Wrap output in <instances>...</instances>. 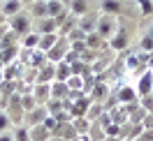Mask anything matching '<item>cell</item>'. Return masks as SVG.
Returning a JSON list of instances; mask_svg holds the SVG:
<instances>
[{
	"label": "cell",
	"instance_id": "cell-1",
	"mask_svg": "<svg viewBox=\"0 0 153 141\" xmlns=\"http://www.w3.org/2000/svg\"><path fill=\"white\" fill-rule=\"evenodd\" d=\"M116 30H118V23H116V16H109V14H100L95 21V32L100 37H105L107 42L116 35Z\"/></svg>",
	"mask_w": 153,
	"mask_h": 141
},
{
	"label": "cell",
	"instance_id": "cell-2",
	"mask_svg": "<svg viewBox=\"0 0 153 141\" xmlns=\"http://www.w3.org/2000/svg\"><path fill=\"white\" fill-rule=\"evenodd\" d=\"M7 26H10V30H12V32H16L21 39L33 32V28H30V14H28V12H19L16 16H12Z\"/></svg>",
	"mask_w": 153,
	"mask_h": 141
},
{
	"label": "cell",
	"instance_id": "cell-3",
	"mask_svg": "<svg viewBox=\"0 0 153 141\" xmlns=\"http://www.w3.org/2000/svg\"><path fill=\"white\" fill-rule=\"evenodd\" d=\"M67 51H70V42H67V37H60V35H58V44L47 51V60H49V63H53V65H58V63L65 60Z\"/></svg>",
	"mask_w": 153,
	"mask_h": 141
},
{
	"label": "cell",
	"instance_id": "cell-4",
	"mask_svg": "<svg viewBox=\"0 0 153 141\" xmlns=\"http://www.w3.org/2000/svg\"><path fill=\"white\" fill-rule=\"evenodd\" d=\"M116 100L123 104V106H130V104H139V93L134 90L132 86H121L118 93H116Z\"/></svg>",
	"mask_w": 153,
	"mask_h": 141
},
{
	"label": "cell",
	"instance_id": "cell-5",
	"mask_svg": "<svg viewBox=\"0 0 153 141\" xmlns=\"http://www.w3.org/2000/svg\"><path fill=\"white\" fill-rule=\"evenodd\" d=\"M30 95L37 100L39 106H44V104L51 100V83H35L33 90H30Z\"/></svg>",
	"mask_w": 153,
	"mask_h": 141
},
{
	"label": "cell",
	"instance_id": "cell-6",
	"mask_svg": "<svg viewBox=\"0 0 153 141\" xmlns=\"http://www.w3.org/2000/svg\"><path fill=\"white\" fill-rule=\"evenodd\" d=\"M70 86H67V81H53L51 83V100H70Z\"/></svg>",
	"mask_w": 153,
	"mask_h": 141
},
{
	"label": "cell",
	"instance_id": "cell-7",
	"mask_svg": "<svg viewBox=\"0 0 153 141\" xmlns=\"http://www.w3.org/2000/svg\"><path fill=\"white\" fill-rule=\"evenodd\" d=\"M65 2H67V10H70V14H74L76 19L86 16L88 12H91V7H88V0H65Z\"/></svg>",
	"mask_w": 153,
	"mask_h": 141
},
{
	"label": "cell",
	"instance_id": "cell-8",
	"mask_svg": "<svg viewBox=\"0 0 153 141\" xmlns=\"http://www.w3.org/2000/svg\"><path fill=\"white\" fill-rule=\"evenodd\" d=\"M21 7H23V2H21V0H5V2L0 5V14H2V16H7V19H12V16H16L19 12H23Z\"/></svg>",
	"mask_w": 153,
	"mask_h": 141
},
{
	"label": "cell",
	"instance_id": "cell-9",
	"mask_svg": "<svg viewBox=\"0 0 153 141\" xmlns=\"http://www.w3.org/2000/svg\"><path fill=\"white\" fill-rule=\"evenodd\" d=\"M137 93H139V97H144V95H151L153 93V72L151 69H146L142 74V79H139V86H137Z\"/></svg>",
	"mask_w": 153,
	"mask_h": 141
},
{
	"label": "cell",
	"instance_id": "cell-10",
	"mask_svg": "<svg viewBox=\"0 0 153 141\" xmlns=\"http://www.w3.org/2000/svg\"><path fill=\"white\" fill-rule=\"evenodd\" d=\"M30 10L28 14L30 16H35V19H44V16H49V7H47V0H33V5H28Z\"/></svg>",
	"mask_w": 153,
	"mask_h": 141
},
{
	"label": "cell",
	"instance_id": "cell-11",
	"mask_svg": "<svg viewBox=\"0 0 153 141\" xmlns=\"http://www.w3.org/2000/svg\"><path fill=\"white\" fill-rule=\"evenodd\" d=\"M37 35H51V32H58V23L56 19H51V16H44V19H39L37 23Z\"/></svg>",
	"mask_w": 153,
	"mask_h": 141
},
{
	"label": "cell",
	"instance_id": "cell-12",
	"mask_svg": "<svg viewBox=\"0 0 153 141\" xmlns=\"http://www.w3.org/2000/svg\"><path fill=\"white\" fill-rule=\"evenodd\" d=\"M107 95H109V88H107V83H102V81H97L93 88H91V93H88V97L93 100V102H100L102 104V100H105Z\"/></svg>",
	"mask_w": 153,
	"mask_h": 141
},
{
	"label": "cell",
	"instance_id": "cell-13",
	"mask_svg": "<svg viewBox=\"0 0 153 141\" xmlns=\"http://www.w3.org/2000/svg\"><path fill=\"white\" fill-rule=\"evenodd\" d=\"M26 116H28V125L33 127V125H42L44 118L49 116V111H47V106H37V109H33V111L26 113Z\"/></svg>",
	"mask_w": 153,
	"mask_h": 141
},
{
	"label": "cell",
	"instance_id": "cell-14",
	"mask_svg": "<svg viewBox=\"0 0 153 141\" xmlns=\"http://www.w3.org/2000/svg\"><path fill=\"white\" fill-rule=\"evenodd\" d=\"M105 44H109V42H107L105 37H100L95 30L86 35V47L91 49V51H100V49H105Z\"/></svg>",
	"mask_w": 153,
	"mask_h": 141
},
{
	"label": "cell",
	"instance_id": "cell-15",
	"mask_svg": "<svg viewBox=\"0 0 153 141\" xmlns=\"http://www.w3.org/2000/svg\"><path fill=\"white\" fill-rule=\"evenodd\" d=\"M28 132H30V141H49L51 139V132L44 125H33Z\"/></svg>",
	"mask_w": 153,
	"mask_h": 141
},
{
	"label": "cell",
	"instance_id": "cell-16",
	"mask_svg": "<svg viewBox=\"0 0 153 141\" xmlns=\"http://www.w3.org/2000/svg\"><path fill=\"white\" fill-rule=\"evenodd\" d=\"M56 44H58V32H51V35H39V44H37V49L47 53L49 49H53Z\"/></svg>",
	"mask_w": 153,
	"mask_h": 141
},
{
	"label": "cell",
	"instance_id": "cell-17",
	"mask_svg": "<svg viewBox=\"0 0 153 141\" xmlns=\"http://www.w3.org/2000/svg\"><path fill=\"white\" fill-rule=\"evenodd\" d=\"M47 7H49V16H51V19H58L60 14L67 12V5L60 2V0H47Z\"/></svg>",
	"mask_w": 153,
	"mask_h": 141
},
{
	"label": "cell",
	"instance_id": "cell-18",
	"mask_svg": "<svg viewBox=\"0 0 153 141\" xmlns=\"http://www.w3.org/2000/svg\"><path fill=\"white\" fill-rule=\"evenodd\" d=\"M109 47L114 49V51H123L128 47V35H125L123 30H116V35L109 39Z\"/></svg>",
	"mask_w": 153,
	"mask_h": 141
},
{
	"label": "cell",
	"instance_id": "cell-19",
	"mask_svg": "<svg viewBox=\"0 0 153 141\" xmlns=\"http://www.w3.org/2000/svg\"><path fill=\"white\" fill-rule=\"evenodd\" d=\"M95 21H97V16L93 14V12H88L86 16H81V19H79V28L88 35V32H93V28H95Z\"/></svg>",
	"mask_w": 153,
	"mask_h": 141
},
{
	"label": "cell",
	"instance_id": "cell-20",
	"mask_svg": "<svg viewBox=\"0 0 153 141\" xmlns=\"http://www.w3.org/2000/svg\"><path fill=\"white\" fill-rule=\"evenodd\" d=\"M102 113H105V106H102L100 102H93L91 106H88V111H86V118H88L91 123H95V120H100V118H102Z\"/></svg>",
	"mask_w": 153,
	"mask_h": 141
},
{
	"label": "cell",
	"instance_id": "cell-21",
	"mask_svg": "<svg viewBox=\"0 0 153 141\" xmlns=\"http://www.w3.org/2000/svg\"><path fill=\"white\" fill-rule=\"evenodd\" d=\"M102 14H109V16L121 14V0H105L102 2Z\"/></svg>",
	"mask_w": 153,
	"mask_h": 141
},
{
	"label": "cell",
	"instance_id": "cell-22",
	"mask_svg": "<svg viewBox=\"0 0 153 141\" xmlns=\"http://www.w3.org/2000/svg\"><path fill=\"white\" fill-rule=\"evenodd\" d=\"M37 106H39L37 100H35L30 93H23V95H21V109H23V113H30L33 109H37Z\"/></svg>",
	"mask_w": 153,
	"mask_h": 141
},
{
	"label": "cell",
	"instance_id": "cell-23",
	"mask_svg": "<svg viewBox=\"0 0 153 141\" xmlns=\"http://www.w3.org/2000/svg\"><path fill=\"white\" fill-rule=\"evenodd\" d=\"M91 141H105L107 139V134H105V130L97 125V123H91V130H88V134H86Z\"/></svg>",
	"mask_w": 153,
	"mask_h": 141
},
{
	"label": "cell",
	"instance_id": "cell-24",
	"mask_svg": "<svg viewBox=\"0 0 153 141\" xmlns=\"http://www.w3.org/2000/svg\"><path fill=\"white\" fill-rule=\"evenodd\" d=\"M72 125H74L76 134H81V137H86L88 130H91V120L88 118H72Z\"/></svg>",
	"mask_w": 153,
	"mask_h": 141
},
{
	"label": "cell",
	"instance_id": "cell-25",
	"mask_svg": "<svg viewBox=\"0 0 153 141\" xmlns=\"http://www.w3.org/2000/svg\"><path fill=\"white\" fill-rule=\"evenodd\" d=\"M70 76H72L70 65H67V63H58L56 65V81H67Z\"/></svg>",
	"mask_w": 153,
	"mask_h": 141
},
{
	"label": "cell",
	"instance_id": "cell-26",
	"mask_svg": "<svg viewBox=\"0 0 153 141\" xmlns=\"http://www.w3.org/2000/svg\"><path fill=\"white\" fill-rule=\"evenodd\" d=\"M67 86H70V90H72V93H76V90H84V76L72 74L70 79H67Z\"/></svg>",
	"mask_w": 153,
	"mask_h": 141
},
{
	"label": "cell",
	"instance_id": "cell-27",
	"mask_svg": "<svg viewBox=\"0 0 153 141\" xmlns=\"http://www.w3.org/2000/svg\"><path fill=\"white\" fill-rule=\"evenodd\" d=\"M37 44H39V35H37V32H30V35L23 37V47L30 49V51H33V49H37Z\"/></svg>",
	"mask_w": 153,
	"mask_h": 141
},
{
	"label": "cell",
	"instance_id": "cell-28",
	"mask_svg": "<svg viewBox=\"0 0 153 141\" xmlns=\"http://www.w3.org/2000/svg\"><path fill=\"white\" fill-rule=\"evenodd\" d=\"M139 106H142L146 113H153V95H144V97H139Z\"/></svg>",
	"mask_w": 153,
	"mask_h": 141
},
{
	"label": "cell",
	"instance_id": "cell-29",
	"mask_svg": "<svg viewBox=\"0 0 153 141\" xmlns=\"http://www.w3.org/2000/svg\"><path fill=\"white\" fill-rule=\"evenodd\" d=\"M42 125H44V127H47V130L53 134V132H56V127H58V118H56V116H47Z\"/></svg>",
	"mask_w": 153,
	"mask_h": 141
},
{
	"label": "cell",
	"instance_id": "cell-30",
	"mask_svg": "<svg viewBox=\"0 0 153 141\" xmlns=\"http://www.w3.org/2000/svg\"><path fill=\"white\" fill-rule=\"evenodd\" d=\"M14 141H30V132L23 130V127H19V130L14 132Z\"/></svg>",
	"mask_w": 153,
	"mask_h": 141
},
{
	"label": "cell",
	"instance_id": "cell-31",
	"mask_svg": "<svg viewBox=\"0 0 153 141\" xmlns=\"http://www.w3.org/2000/svg\"><path fill=\"white\" fill-rule=\"evenodd\" d=\"M137 2H139V10H142V14H144V16L153 12V2H151V0H137Z\"/></svg>",
	"mask_w": 153,
	"mask_h": 141
},
{
	"label": "cell",
	"instance_id": "cell-32",
	"mask_svg": "<svg viewBox=\"0 0 153 141\" xmlns=\"http://www.w3.org/2000/svg\"><path fill=\"white\" fill-rule=\"evenodd\" d=\"M10 125H12V118L7 116V111H5V113H0V132H5L7 127H10Z\"/></svg>",
	"mask_w": 153,
	"mask_h": 141
},
{
	"label": "cell",
	"instance_id": "cell-33",
	"mask_svg": "<svg viewBox=\"0 0 153 141\" xmlns=\"http://www.w3.org/2000/svg\"><path fill=\"white\" fill-rule=\"evenodd\" d=\"M142 51H146V53H151V51H153V37H151V35H146V37L142 39Z\"/></svg>",
	"mask_w": 153,
	"mask_h": 141
},
{
	"label": "cell",
	"instance_id": "cell-34",
	"mask_svg": "<svg viewBox=\"0 0 153 141\" xmlns=\"http://www.w3.org/2000/svg\"><path fill=\"white\" fill-rule=\"evenodd\" d=\"M137 141H153V130H144L139 137H137Z\"/></svg>",
	"mask_w": 153,
	"mask_h": 141
},
{
	"label": "cell",
	"instance_id": "cell-35",
	"mask_svg": "<svg viewBox=\"0 0 153 141\" xmlns=\"http://www.w3.org/2000/svg\"><path fill=\"white\" fill-rule=\"evenodd\" d=\"M144 130H153V113H146V118H144Z\"/></svg>",
	"mask_w": 153,
	"mask_h": 141
},
{
	"label": "cell",
	"instance_id": "cell-36",
	"mask_svg": "<svg viewBox=\"0 0 153 141\" xmlns=\"http://www.w3.org/2000/svg\"><path fill=\"white\" fill-rule=\"evenodd\" d=\"M137 65H139V58H134V56L128 58V67H137Z\"/></svg>",
	"mask_w": 153,
	"mask_h": 141
},
{
	"label": "cell",
	"instance_id": "cell-37",
	"mask_svg": "<svg viewBox=\"0 0 153 141\" xmlns=\"http://www.w3.org/2000/svg\"><path fill=\"white\" fill-rule=\"evenodd\" d=\"M0 141H14V134H7V132H2V134H0Z\"/></svg>",
	"mask_w": 153,
	"mask_h": 141
},
{
	"label": "cell",
	"instance_id": "cell-38",
	"mask_svg": "<svg viewBox=\"0 0 153 141\" xmlns=\"http://www.w3.org/2000/svg\"><path fill=\"white\" fill-rule=\"evenodd\" d=\"M105 141H123V139H121V137H107Z\"/></svg>",
	"mask_w": 153,
	"mask_h": 141
},
{
	"label": "cell",
	"instance_id": "cell-39",
	"mask_svg": "<svg viewBox=\"0 0 153 141\" xmlns=\"http://www.w3.org/2000/svg\"><path fill=\"white\" fill-rule=\"evenodd\" d=\"M74 141H91V139H88V137H81V134H79V137H76Z\"/></svg>",
	"mask_w": 153,
	"mask_h": 141
},
{
	"label": "cell",
	"instance_id": "cell-40",
	"mask_svg": "<svg viewBox=\"0 0 153 141\" xmlns=\"http://www.w3.org/2000/svg\"><path fill=\"white\" fill-rule=\"evenodd\" d=\"M49 141H65V139H60V137H53V134H51V139Z\"/></svg>",
	"mask_w": 153,
	"mask_h": 141
},
{
	"label": "cell",
	"instance_id": "cell-41",
	"mask_svg": "<svg viewBox=\"0 0 153 141\" xmlns=\"http://www.w3.org/2000/svg\"><path fill=\"white\" fill-rule=\"evenodd\" d=\"M123 141H137V139H123Z\"/></svg>",
	"mask_w": 153,
	"mask_h": 141
},
{
	"label": "cell",
	"instance_id": "cell-42",
	"mask_svg": "<svg viewBox=\"0 0 153 141\" xmlns=\"http://www.w3.org/2000/svg\"><path fill=\"white\" fill-rule=\"evenodd\" d=\"M149 35H151V37H153V28H151V32H149Z\"/></svg>",
	"mask_w": 153,
	"mask_h": 141
},
{
	"label": "cell",
	"instance_id": "cell-43",
	"mask_svg": "<svg viewBox=\"0 0 153 141\" xmlns=\"http://www.w3.org/2000/svg\"><path fill=\"white\" fill-rule=\"evenodd\" d=\"M2 2H5V0H0V5H2Z\"/></svg>",
	"mask_w": 153,
	"mask_h": 141
},
{
	"label": "cell",
	"instance_id": "cell-44",
	"mask_svg": "<svg viewBox=\"0 0 153 141\" xmlns=\"http://www.w3.org/2000/svg\"><path fill=\"white\" fill-rule=\"evenodd\" d=\"M60 2H65V0H60Z\"/></svg>",
	"mask_w": 153,
	"mask_h": 141
},
{
	"label": "cell",
	"instance_id": "cell-45",
	"mask_svg": "<svg viewBox=\"0 0 153 141\" xmlns=\"http://www.w3.org/2000/svg\"><path fill=\"white\" fill-rule=\"evenodd\" d=\"M151 72H153V69H151Z\"/></svg>",
	"mask_w": 153,
	"mask_h": 141
},
{
	"label": "cell",
	"instance_id": "cell-46",
	"mask_svg": "<svg viewBox=\"0 0 153 141\" xmlns=\"http://www.w3.org/2000/svg\"><path fill=\"white\" fill-rule=\"evenodd\" d=\"M151 95H153V93H151Z\"/></svg>",
	"mask_w": 153,
	"mask_h": 141
}]
</instances>
